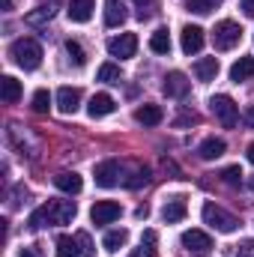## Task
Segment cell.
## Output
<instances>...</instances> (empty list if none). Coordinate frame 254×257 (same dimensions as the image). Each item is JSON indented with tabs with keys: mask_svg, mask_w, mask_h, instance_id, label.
<instances>
[{
	"mask_svg": "<svg viewBox=\"0 0 254 257\" xmlns=\"http://www.w3.org/2000/svg\"><path fill=\"white\" fill-rule=\"evenodd\" d=\"M144 3H150V0H138V6H141V9H144ZM141 9H138V12H141Z\"/></svg>",
	"mask_w": 254,
	"mask_h": 257,
	"instance_id": "cell-41",
	"label": "cell"
},
{
	"mask_svg": "<svg viewBox=\"0 0 254 257\" xmlns=\"http://www.w3.org/2000/svg\"><path fill=\"white\" fill-rule=\"evenodd\" d=\"M203 221H206L209 227H215L218 233H233V230L239 227V221H236V215H230L227 209H221V206H215L212 200H209V203H203Z\"/></svg>",
	"mask_w": 254,
	"mask_h": 257,
	"instance_id": "cell-3",
	"label": "cell"
},
{
	"mask_svg": "<svg viewBox=\"0 0 254 257\" xmlns=\"http://www.w3.org/2000/svg\"><path fill=\"white\" fill-rule=\"evenodd\" d=\"M0 96H3L6 105H15V102L21 99V81H15L12 75H3V81H0Z\"/></svg>",
	"mask_w": 254,
	"mask_h": 257,
	"instance_id": "cell-19",
	"label": "cell"
},
{
	"mask_svg": "<svg viewBox=\"0 0 254 257\" xmlns=\"http://www.w3.org/2000/svg\"><path fill=\"white\" fill-rule=\"evenodd\" d=\"M248 189H251V192H254V180H251V183H248Z\"/></svg>",
	"mask_w": 254,
	"mask_h": 257,
	"instance_id": "cell-42",
	"label": "cell"
},
{
	"mask_svg": "<svg viewBox=\"0 0 254 257\" xmlns=\"http://www.w3.org/2000/svg\"><path fill=\"white\" fill-rule=\"evenodd\" d=\"M75 200H48L45 206H39L33 215H30V230H39V227H45V224H69L72 218H75Z\"/></svg>",
	"mask_w": 254,
	"mask_h": 257,
	"instance_id": "cell-1",
	"label": "cell"
},
{
	"mask_svg": "<svg viewBox=\"0 0 254 257\" xmlns=\"http://www.w3.org/2000/svg\"><path fill=\"white\" fill-rule=\"evenodd\" d=\"M54 186H57L60 192H66V194H78L81 189H84L81 177H78V174H69V171H66V174H57V177H54Z\"/></svg>",
	"mask_w": 254,
	"mask_h": 257,
	"instance_id": "cell-22",
	"label": "cell"
},
{
	"mask_svg": "<svg viewBox=\"0 0 254 257\" xmlns=\"http://www.w3.org/2000/svg\"><path fill=\"white\" fill-rule=\"evenodd\" d=\"M242 12H245L248 18H254V0H242Z\"/></svg>",
	"mask_w": 254,
	"mask_h": 257,
	"instance_id": "cell-37",
	"label": "cell"
},
{
	"mask_svg": "<svg viewBox=\"0 0 254 257\" xmlns=\"http://www.w3.org/2000/svg\"><path fill=\"white\" fill-rule=\"evenodd\" d=\"M180 45H183V51H186V54H197V51L203 48V30H200V27H194V24L183 27V39H180Z\"/></svg>",
	"mask_w": 254,
	"mask_h": 257,
	"instance_id": "cell-10",
	"label": "cell"
},
{
	"mask_svg": "<svg viewBox=\"0 0 254 257\" xmlns=\"http://www.w3.org/2000/svg\"><path fill=\"white\" fill-rule=\"evenodd\" d=\"M248 78H254V57H239L236 63L230 66V81H248Z\"/></svg>",
	"mask_w": 254,
	"mask_h": 257,
	"instance_id": "cell-20",
	"label": "cell"
},
{
	"mask_svg": "<svg viewBox=\"0 0 254 257\" xmlns=\"http://www.w3.org/2000/svg\"><path fill=\"white\" fill-rule=\"evenodd\" d=\"M239 39H242V27H239L236 21H218L215 30H212V42H215L218 51H230V48H236Z\"/></svg>",
	"mask_w": 254,
	"mask_h": 257,
	"instance_id": "cell-4",
	"label": "cell"
},
{
	"mask_svg": "<svg viewBox=\"0 0 254 257\" xmlns=\"http://www.w3.org/2000/svg\"><path fill=\"white\" fill-rule=\"evenodd\" d=\"M189 123H197V117H194V114H183V117L177 120V126H189Z\"/></svg>",
	"mask_w": 254,
	"mask_h": 257,
	"instance_id": "cell-36",
	"label": "cell"
},
{
	"mask_svg": "<svg viewBox=\"0 0 254 257\" xmlns=\"http://www.w3.org/2000/svg\"><path fill=\"white\" fill-rule=\"evenodd\" d=\"M96 186H102V189H114L120 180H123V168H120V162H102V165H96Z\"/></svg>",
	"mask_w": 254,
	"mask_h": 257,
	"instance_id": "cell-8",
	"label": "cell"
},
{
	"mask_svg": "<svg viewBox=\"0 0 254 257\" xmlns=\"http://www.w3.org/2000/svg\"><path fill=\"white\" fill-rule=\"evenodd\" d=\"M114 108H117V102H114L108 93H96V96L90 99V105H87V111H90L93 120H96V117H108Z\"/></svg>",
	"mask_w": 254,
	"mask_h": 257,
	"instance_id": "cell-11",
	"label": "cell"
},
{
	"mask_svg": "<svg viewBox=\"0 0 254 257\" xmlns=\"http://www.w3.org/2000/svg\"><path fill=\"white\" fill-rule=\"evenodd\" d=\"M194 75H197V81H215V75H218V60H215V57H200V60L194 63Z\"/></svg>",
	"mask_w": 254,
	"mask_h": 257,
	"instance_id": "cell-21",
	"label": "cell"
},
{
	"mask_svg": "<svg viewBox=\"0 0 254 257\" xmlns=\"http://www.w3.org/2000/svg\"><path fill=\"white\" fill-rule=\"evenodd\" d=\"M18 257H36V254H33L30 248H21V251H18Z\"/></svg>",
	"mask_w": 254,
	"mask_h": 257,
	"instance_id": "cell-39",
	"label": "cell"
},
{
	"mask_svg": "<svg viewBox=\"0 0 254 257\" xmlns=\"http://www.w3.org/2000/svg\"><path fill=\"white\" fill-rule=\"evenodd\" d=\"M126 242H129V230L120 227V230H111V233L105 236V242H102V245H105V251H111V254H114V251H120Z\"/></svg>",
	"mask_w": 254,
	"mask_h": 257,
	"instance_id": "cell-26",
	"label": "cell"
},
{
	"mask_svg": "<svg viewBox=\"0 0 254 257\" xmlns=\"http://www.w3.org/2000/svg\"><path fill=\"white\" fill-rule=\"evenodd\" d=\"M183 245L189 251H209L212 248V239L203 233V230H186L183 233Z\"/></svg>",
	"mask_w": 254,
	"mask_h": 257,
	"instance_id": "cell-16",
	"label": "cell"
},
{
	"mask_svg": "<svg viewBox=\"0 0 254 257\" xmlns=\"http://www.w3.org/2000/svg\"><path fill=\"white\" fill-rule=\"evenodd\" d=\"M221 183H227V186H239V183H242V171H239V165L224 168V171H221Z\"/></svg>",
	"mask_w": 254,
	"mask_h": 257,
	"instance_id": "cell-32",
	"label": "cell"
},
{
	"mask_svg": "<svg viewBox=\"0 0 254 257\" xmlns=\"http://www.w3.org/2000/svg\"><path fill=\"white\" fill-rule=\"evenodd\" d=\"M189 87L191 84L183 72H168V75H165V84H162L165 96H171V99H183V96L189 93Z\"/></svg>",
	"mask_w": 254,
	"mask_h": 257,
	"instance_id": "cell-9",
	"label": "cell"
},
{
	"mask_svg": "<svg viewBox=\"0 0 254 257\" xmlns=\"http://www.w3.org/2000/svg\"><path fill=\"white\" fill-rule=\"evenodd\" d=\"M224 150H227V144H224L221 138H206V141L197 147V156H200L203 162H212V159L224 156Z\"/></svg>",
	"mask_w": 254,
	"mask_h": 257,
	"instance_id": "cell-15",
	"label": "cell"
},
{
	"mask_svg": "<svg viewBox=\"0 0 254 257\" xmlns=\"http://www.w3.org/2000/svg\"><path fill=\"white\" fill-rule=\"evenodd\" d=\"M135 51H138V36L135 33H120V36L108 39V54L111 57L129 60V57H135Z\"/></svg>",
	"mask_w": 254,
	"mask_h": 257,
	"instance_id": "cell-7",
	"label": "cell"
},
{
	"mask_svg": "<svg viewBox=\"0 0 254 257\" xmlns=\"http://www.w3.org/2000/svg\"><path fill=\"white\" fill-rule=\"evenodd\" d=\"M248 162L254 165V144H248Z\"/></svg>",
	"mask_w": 254,
	"mask_h": 257,
	"instance_id": "cell-40",
	"label": "cell"
},
{
	"mask_svg": "<svg viewBox=\"0 0 254 257\" xmlns=\"http://www.w3.org/2000/svg\"><path fill=\"white\" fill-rule=\"evenodd\" d=\"M75 239H78V245H81V254H84V257H96V248H93V239H90V233L78 230V233H75Z\"/></svg>",
	"mask_w": 254,
	"mask_h": 257,
	"instance_id": "cell-33",
	"label": "cell"
},
{
	"mask_svg": "<svg viewBox=\"0 0 254 257\" xmlns=\"http://www.w3.org/2000/svg\"><path fill=\"white\" fill-rule=\"evenodd\" d=\"M102 84H120V66L114 63H102L99 66V75H96Z\"/></svg>",
	"mask_w": 254,
	"mask_h": 257,
	"instance_id": "cell-28",
	"label": "cell"
},
{
	"mask_svg": "<svg viewBox=\"0 0 254 257\" xmlns=\"http://www.w3.org/2000/svg\"><path fill=\"white\" fill-rule=\"evenodd\" d=\"M51 18H54V9H51V6H36L33 12L24 15V21H27L30 27H42V24H48Z\"/></svg>",
	"mask_w": 254,
	"mask_h": 257,
	"instance_id": "cell-24",
	"label": "cell"
},
{
	"mask_svg": "<svg viewBox=\"0 0 254 257\" xmlns=\"http://www.w3.org/2000/svg\"><path fill=\"white\" fill-rule=\"evenodd\" d=\"M129 257H159V251H156V230H144L141 248H135Z\"/></svg>",
	"mask_w": 254,
	"mask_h": 257,
	"instance_id": "cell-25",
	"label": "cell"
},
{
	"mask_svg": "<svg viewBox=\"0 0 254 257\" xmlns=\"http://www.w3.org/2000/svg\"><path fill=\"white\" fill-rule=\"evenodd\" d=\"M135 120H138L141 126H159V123L165 120V114H162L159 105H141V108L135 111Z\"/></svg>",
	"mask_w": 254,
	"mask_h": 257,
	"instance_id": "cell-17",
	"label": "cell"
},
{
	"mask_svg": "<svg viewBox=\"0 0 254 257\" xmlns=\"http://www.w3.org/2000/svg\"><path fill=\"white\" fill-rule=\"evenodd\" d=\"M150 48H153L156 54H171V33H168V27H159V30L150 36Z\"/></svg>",
	"mask_w": 254,
	"mask_h": 257,
	"instance_id": "cell-23",
	"label": "cell"
},
{
	"mask_svg": "<svg viewBox=\"0 0 254 257\" xmlns=\"http://www.w3.org/2000/svg\"><path fill=\"white\" fill-rule=\"evenodd\" d=\"M78 102H81V90H75V87H60L57 90V108L63 114H75Z\"/></svg>",
	"mask_w": 254,
	"mask_h": 257,
	"instance_id": "cell-13",
	"label": "cell"
},
{
	"mask_svg": "<svg viewBox=\"0 0 254 257\" xmlns=\"http://www.w3.org/2000/svg\"><path fill=\"white\" fill-rule=\"evenodd\" d=\"M48 108H51L48 90H36V96H33V111H36V114H48Z\"/></svg>",
	"mask_w": 254,
	"mask_h": 257,
	"instance_id": "cell-31",
	"label": "cell"
},
{
	"mask_svg": "<svg viewBox=\"0 0 254 257\" xmlns=\"http://www.w3.org/2000/svg\"><path fill=\"white\" fill-rule=\"evenodd\" d=\"M209 108H212L215 120H218L224 128H233V126H236V120H239V108H236V102H233L230 96H224V93H221V96H212Z\"/></svg>",
	"mask_w": 254,
	"mask_h": 257,
	"instance_id": "cell-5",
	"label": "cell"
},
{
	"mask_svg": "<svg viewBox=\"0 0 254 257\" xmlns=\"http://www.w3.org/2000/svg\"><path fill=\"white\" fill-rule=\"evenodd\" d=\"M186 6H189V12H197V15H209V12L218 6V0H186Z\"/></svg>",
	"mask_w": 254,
	"mask_h": 257,
	"instance_id": "cell-30",
	"label": "cell"
},
{
	"mask_svg": "<svg viewBox=\"0 0 254 257\" xmlns=\"http://www.w3.org/2000/svg\"><path fill=\"white\" fill-rule=\"evenodd\" d=\"M135 215H138V218H147V215H150V209H147V206H138V212H135Z\"/></svg>",
	"mask_w": 254,
	"mask_h": 257,
	"instance_id": "cell-38",
	"label": "cell"
},
{
	"mask_svg": "<svg viewBox=\"0 0 254 257\" xmlns=\"http://www.w3.org/2000/svg\"><path fill=\"white\" fill-rule=\"evenodd\" d=\"M93 0H69V18L75 21V24H84V21H90V15H93Z\"/></svg>",
	"mask_w": 254,
	"mask_h": 257,
	"instance_id": "cell-18",
	"label": "cell"
},
{
	"mask_svg": "<svg viewBox=\"0 0 254 257\" xmlns=\"http://www.w3.org/2000/svg\"><path fill=\"white\" fill-rule=\"evenodd\" d=\"M236 257H254V239H251V242H245V245L239 248V254H236Z\"/></svg>",
	"mask_w": 254,
	"mask_h": 257,
	"instance_id": "cell-35",
	"label": "cell"
},
{
	"mask_svg": "<svg viewBox=\"0 0 254 257\" xmlns=\"http://www.w3.org/2000/svg\"><path fill=\"white\" fill-rule=\"evenodd\" d=\"M186 212H189L186 197H171V200L165 203V209H162V218H165L168 224H177V221H183V218H186Z\"/></svg>",
	"mask_w": 254,
	"mask_h": 257,
	"instance_id": "cell-12",
	"label": "cell"
},
{
	"mask_svg": "<svg viewBox=\"0 0 254 257\" xmlns=\"http://www.w3.org/2000/svg\"><path fill=\"white\" fill-rule=\"evenodd\" d=\"M57 257H81V245L72 236H57Z\"/></svg>",
	"mask_w": 254,
	"mask_h": 257,
	"instance_id": "cell-27",
	"label": "cell"
},
{
	"mask_svg": "<svg viewBox=\"0 0 254 257\" xmlns=\"http://www.w3.org/2000/svg\"><path fill=\"white\" fill-rule=\"evenodd\" d=\"M126 3L123 0H105V24L108 27H120L126 21Z\"/></svg>",
	"mask_w": 254,
	"mask_h": 257,
	"instance_id": "cell-14",
	"label": "cell"
},
{
	"mask_svg": "<svg viewBox=\"0 0 254 257\" xmlns=\"http://www.w3.org/2000/svg\"><path fill=\"white\" fill-rule=\"evenodd\" d=\"M9 57L21 66V69L33 72V69H39V63H42V48H39L36 39H15L9 45Z\"/></svg>",
	"mask_w": 254,
	"mask_h": 257,
	"instance_id": "cell-2",
	"label": "cell"
},
{
	"mask_svg": "<svg viewBox=\"0 0 254 257\" xmlns=\"http://www.w3.org/2000/svg\"><path fill=\"white\" fill-rule=\"evenodd\" d=\"M242 120H245V126H248V128H254V105H248V108H245Z\"/></svg>",
	"mask_w": 254,
	"mask_h": 257,
	"instance_id": "cell-34",
	"label": "cell"
},
{
	"mask_svg": "<svg viewBox=\"0 0 254 257\" xmlns=\"http://www.w3.org/2000/svg\"><path fill=\"white\" fill-rule=\"evenodd\" d=\"M66 54L72 57V63H75V66H84V63H87V54H84V48H81L75 39H66Z\"/></svg>",
	"mask_w": 254,
	"mask_h": 257,
	"instance_id": "cell-29",
	"label": "cell"
},
{
	"mask_svg": "<svg viewBox=\"0 0 254 257\" xmlns=\"http://www.w3.org/2000/svg\"><path fill=\"white\" fill-rule=\"evenodd\" d=\"M120 215H123V206H120L117 200H96L93 209H90L93 224H111V221H117Z\"/></svg>",
	"mask_w": 254,
	"mask_h": 257,
	"instance_id": "cell-6",
	"label": "cell"
}]
</instances>
